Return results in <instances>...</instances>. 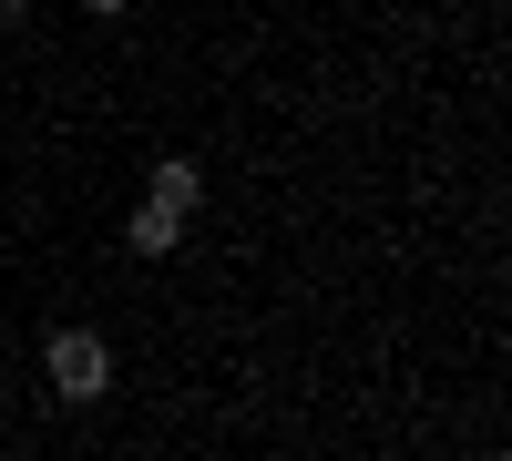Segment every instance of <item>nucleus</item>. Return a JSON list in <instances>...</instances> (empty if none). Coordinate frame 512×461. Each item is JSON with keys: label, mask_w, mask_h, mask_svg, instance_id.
<instances>
[{"label": "nucleus", "mask_w": 512, "mask_h": 461, "mask_svg": "<svg viewBox=\"0 0 512 461\" xmlns=\"http://www.w3.org/2000/svg\"><path fill=\"white\" fill-rule=\"evenodd\" d=\"M144 205H164V216H195V205H205V164H195V154H164Z\"/></svg>", "instance_id": "nucleus-2"}, {"label": "nucleus", "mask_w": 512, "mask_h": 461, "mask_svg": "<svg viewBox=\"0 0 512 461\" xmlns=\"http://www.w3.org/2000/svg\"><path fill=\"white\" fill-rule=\"evenodd\" d=\"M41 380H52V400L93 410V400L113 390V349L93 339V328H52V339H41Z\"/></svg>", "instance_id": "nucleus-1"}, {"label": "nucleus", "mask_w": 512, "mask_h": 461, "mask_svg": "<svg viewBox=\"0 0 512 461\" xmlns=\"http://www.w3.org/2000/svg\"><path fill=\"white\" fill-rule=\"evenodd\" d=\"M82 11H93V21H113V11H134V0H82Z\"/></svg>", "instance_id": "nucleus-4"}, {"label": "nucleus", "mask_w": 512, "mask_h": 461, "mask_svg": "<svg viewBox=\"0 0 512 461\" xmlns=\"http://www.w3.org/2000/svg\"><path fill=\"white\" fill-rule=\"evenodd\" d=\"M175 236H185V216H164V205L123 216V246H134V257H175Z\"/></svg>", "instance_id": "nucleus-3"}, {"label": "nucleus", "mask_w": 512, "mask_h": 461, "mask_svg": "<svg viewBox=\"0 0 512 461\" xmlns=\"http://www.w3.org/2000/svg\"><path fill=\"white\" fill-rule=\"evenodd\" d=\"M11 21H31V0H0V31H11Z\"/></svg>", "instance_id": "nucleus-5"}]
</instances>
